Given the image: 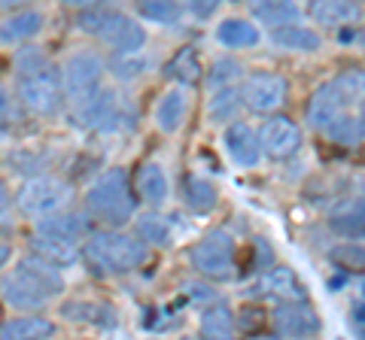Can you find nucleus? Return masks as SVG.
Here are the masks:
<instances>
[{"mask_svg":"<svg viewBox=\"0 0 365 340\" xmlns=\"http://www.w3.org/2000/svg\"><path fill=\"white\" fill-rule=\"evenodd\" d=\"M356 128H359V137L365 140V97L359 100V112H356Z\"/></svg>","mask_w":365,"mask_h":340,"instance_id":"de8ad7c7","label":"nucleus"},{"mask_svg":"<svg viewBox=\"0 0 365 340\" xmlns=\"http://www.w3.org/2000/svg\"><path fill=\"white\" fill-rule=\"evenodd\" d=\"M244 67L232 61V58H220V61H213V70L207 73V83L216 88V85H232L237 76H241Z\"/></svg>","mask_w":365,"mask_h":340,"instance_id":"58836bf2","label":"nucleus"},{"mask_svg":"<svg viewBox=\"0 0 365 340\" xmlns=\"http://www.w3.org/2000/svg\"><path fill=\"white\" fill-rule=\"evenodd\" d=\"M165 76L174 79L177 85H198L201 76H204V67H201V58H198V49L195 46H182L170 55V61L165 64Z\"/></svg>","mask_w":365,"mask_h":340,"instance_id":"393cba45","label":"nucleus"},{"mask_svg":"<svg viewBox=\"0 0 365 340\" xmlns=\"http://www.w3.org/2000/svg\"><path fill=\"white\" fill-rule=\"evenodd\" d=\"M198 331H201V337H210V340H228V337H235L237 325H235L232 307H225V304H220V301L207 304L204 313H201Z\"/></svg>","mask_w":365,"mask_h":340,"instance_id":"cd10ccee","label":"nucleus"},{"mask_svg":"<svg viewBox=\"0 0 365 340\" xmlns=\"http://www.w3.org/2000/svg\"><path fill=\"white\" fill-rule=\"evenodd\" d=\"M332 262L344 270H365V249L350 240L347 246L332 249Z\"/></svg>","mask_w":365,"mask_h":340,"instance_id":"4c0bfd02","label":"nucleus"},{"mask_svg":"<svg viewBox=\"0 0 365 340\" xmlns=\"http://www.w3.org/2000/svg\"><path fill=\"white\" fill-rule=\"evenodd\" d=\"M189 265L210 282H228L237 274V243L225 228H213L189 249Z\"/></svg>","mask_w":365,"mask_h":340,"instance_id":"39448f33","label":"nucleus"},{"mask_svg":"<svg viewBox=\"0 0 365 340\" xmlns=\"http://www.w3.org/2000/svg\"><path fill=\"white\" fill-rule=\"evenodd\" d=\"M271 43L283 52H319L323 49V37L314 31L302 25V21H292V25H283V28H271Z\"/></svg>","mask_w":365,"mask_h":340,"instance_id":"6ab92c4d","label":"nucleus"},{"mask_svg":"<svg viewBox=\"0 0 365 340\" xmlns=\"http://www.w3.org/2000/svg\"><path fill=\"white\" fill-rule=\"evenodd\" d=\"M186 294H189V298L192 301H207V304H213L216 301V292L210 289V286H198V282H189V286H186Z\"/></svg>","mask_w":365,"mask_h":340,"instance_id":"79ce46f5","label":"nucleus"},{"mask_svg":"<svg viewBox=\"0 0 365 340\" xmlns=\"http://www.w3.org/2000/svg\"><path fill=\"white\" fill-rule=\"evenodd\" d=\"M0 325H4V304H0Z\"/></svg>","mask_w":365,"mask_h":340,"instance_id":"603ef678","label":"nucleus"},{"mask_svg":"<svg viewBox=\"0 0 365 340\" xmlns=\"http://www.w3.org/2000/svg\"><path fill=\"white\" fill-rule=\"evenodd\" d=\"M61 289H64L61 267L52 265L49 258L31 253L19 258L13 274L4 280V301L13 304L16 310H40L55 294H61Z\"/></svg>","mask_w":365,"mask_h":340,"instance_id":"f257e3e1","label":"nucleus"},{"mask_svg":"<svg viewBox=\"0 0 365 340\" xmlns=\"http://www.w3.org/2000/svg\"><path fill=\"white\" fill-rule=\"evenodd\" d=\"M350 322H353V328L365 337V301H359V307L353 310V316H350Z\"/></svg>","mask_w":365,"mask_h":340,"instance_id":"49530a36","label":"nucleus"},{"mask_svg":"<svg viewBox=\"0 0 365 340\" xmlns=\"http://www.w3.org/2000/svg\"><path fill=\"white\" fill-rule=\"evenodd\" d=\"M259 143L262 155L274 158V161H287L302 149V128L287 112H271V119H265L259 131Z\"/></svg>","mask_w":365,"mask_h":340,"instance_id":"9b49d317","label":"nucleus"},{"mask_svg":"<svg viewBox=\"0 0 365 340\" xmlns=\"http://www.w3.org/2000/svg\"><path fill=\"white\" fill-rule=\"evenodd\" d=\"M122 119V107L116 92L110 88H95L91 95L73 100V122L86 131H116Z\"/></svg>","mask_w":365,"mask_h":340,"instance_id":"9d476101","label":"nucleus"},{"mask_svg":"<svg viewBox=\"0 0 365 340\" xmlns=\"http://www.w3.org/2000/svg\"><path fill=\"white\" fill-rule=\"evenodd\" d=\"M137 16L168 28L182 18V4L180 0H137Z\"/></svg>","mask_w":365,"mask_h":340,"instance_id":"2f4dec72","label":"nucleus"},{"mask_svg":"<svg viewBox=\"0 0 365 340\" xmlns=\"http://www.w3.org/2000/svg\"><path fill=\"white\" fill-rule=\"evenodd\" d=\"M332 83L338 85V92L344 95V100H347L350 107L359 104V100L365 97V67H350V70L338 73Z\"/></svg>","mask_w":365,"mask_h":340,"instance_id":"f704fd0d","label":"nucleus"},{"mask_svg":"<svg viewBox=\"0 0 365 340\" xmlns=\"http://www.w3.org/2000/svg\"><path fill=\"white\" fill-rule=\"evenodd\" d=\"M37 231H40V234L61 237V240L79 243L83 237L91 234V222H88V216H83V213H73L71 207H67V210H61V213H52V216L37 219Z\"/></svg>","mask_w":365,"mask_h":340,"instance_id":"a211bd4d","label":"nucleus"},{"mask_svg":"<svg viewBox=\"0 0 365 340\" xmlns=\"http://www.w3.org/2000/svg\"><path fill=\"white\" fill-rule=\"evenodd\" d=\"M31 253H37L43 258H49L52 265H58L61 270L76 265L83 258V246L73 243V240H61V237H52V234H34L31 240Z\"/></svg>","mask_w":365,"mask_h":340,"instance_id":"412c9836","label":"nucleus"},{"mask_svg":"<svg viewBox=\"0 0 365 340\" xmlns=\"http://www.w3.org/2000/svg\"><path fill=\"white\" fill-rule=\"evenodd\" d=\"M222 143H225V152L228 158L237 164V167H256L262 161V143H259V134L250 128L247 122H228L225 124V134H222Z\"/></svg>","mask_w":365,"mask_h":340,"instance_id":"dca6fc26","label":"nucleus"},{"mask_svg":"<svg viewBox=\"0 0 365 340\" xmlns=\"http://www.w3.org/2000/svg\"><path fill=\"white\" fill-rule=\"evenodd\" d=\"M216 40H220L225 49H253V46H259L262 33H259V28L253 25V21L235 16V18L220 21V28H216Z\"/></svg>","mask_w":365,"mask_h":340,"instance_id":"bb28decb","label":"nucleus"},{"mask_svg":"<svg viewBox=\"0 0 365 340\" xmlns=\"http://www.w3.org/2000/svg\"><path fill=\"white\" fill-rule=\"evenodd\" d=\"M134 234L140 237L146 246H165L168 243V222L165 216H158V213H143V216L134 219Z\"/></svg>","mask_w":365,"mask_h":340,"instance_id":"473e14b6","label":"nucleus"},{"mask_svg":"<svg viewBox=\"0 0 365 340\" xmlns=\"http://www.w3.org/2000/svg\"><path fill=\"white\" fill-rule=\"evenodd\" d=\"M76 28L98 37L110 52H134L146 46V31L140 21H134V16L119 13V9H110V6L76 13Z\"/></svg>","mask_w":365,"mask_h":340,"instance_id":"20e7f679","label":"nucleus"},{"mask_svg":"<svg viewBox=\"0 0 365 340\" xmlns=\"http://www.w3.org/2000/svg\"><path fill=\"white\" fill-rule=\"evenodd\" d=\"M235 325L241 334H265L271 331V313L262 304H244L235 313Z\"/></svg>","mask_w":365,"mask_h":340,"instance_id":"72a5a7b5","label":"nucleus"},{"mask_svg":"<svg viewBox=\"0 0 365 340\" xmlns=\"http://www.w3.org/2000/svg\"><path fill=\"white\" fill-rule=\"evenodd\" d=\"M13 122V97H9L6 88H0V128Z\"/></svg>","mask_w":365,"mask_h":340,"instance_id":"c03bdc74","label":"nucleus"},{"mask_svg":"<svg viewBox=\"0 0 365 340\" xmlns=\"http://www.w3.org/2000/svg\"><path fill=\"white\" fill-rule=\"evenodd\" d=\"M362 301H365V282H362Z\"/></svg>","mask_w":365,"mask_h":340,"instance_id":"5fc2aeb1","label":"nucleus"},{"mask_svg":"<svg viewBox=\"0 0 365 340\" xmlns=\"http://www.w3.org/2000/svg\"><path fill=\"white\" fill-rule=\"evenodd\" d=\"M64 9H71V13H83V9H98V6H107L110 0H58Z\"/></svg>","mask_w":365,"mask_h":340,"instance_id":"37998d69","label":"nucleus"},{"mask_svg":"<svg viewBox=\"0 0 365 340\" xmlns=\"http://www.w3.org/2000/svg\"><path fill=\"white\" fill-rule=\"evenodd\" d=\"M9 255H13V249H9V243L0 240V267H4L9 262Z\"/></svg>","mask_w":365,"mask_h":340,"instance_id":"8fccbe9b","label":"nucleus"},{"mask_svg":"<svg viewBox=\"0 0 365 340\" xmlns=\"http://www.w3.org/2000/svg\"><path fill=\"white\" fill-rule=\"evenodd\" d=\"M329 228L344 240H365V195L338 207L329 216Z\"/></svg>","mask_w":365,"mask_h":340,"instance_id":"b1692460","label":"nucleus"},{"mask_svg":"<svg viewBox=\"0 0 365 340\" xmlns=\"http://www.w3.org/2000/svg\"><path fill=\"white\" fill-rule=\"evenodd\" d=\"M250 13L259 25L265 28H283V25H292V21H302L304 9L299 0H253L250 4Z\"/></svg>","mask_w":365,"mask_h":340,"instance_id":"aec40b11","label":"nucleus"},{"mask_svg":"<svg viewBox=\"0 0 365 340\" xmlns=\"http://www.w3.org/2000/svg\"><path fill=\"white\" fill-rule=\"evenodd\" d=\"M13 64H16V73L25 76V73H34V70H43V67L52 64V61L46 58V52H43L40 46H21V49L16 52Z\"/></svg>","mask_w":365,"mask_h":340,"instance_id":"e433bc0d","label":"nucleus"},{"mask_svg":"<svg viewBox=\"0 0 365 340\" xmlns=\"http://www.w3.org/2000/svg\"><path fill=\"white\" fill-rule=\"evenodd\" d=\"M347 110H350V104L344 100V95L338 92V85L329 79V83L319 85L311 95V100H307V124L323 134L329 124H332L338 116H344Z\"/></svg>","mask_w":365,"mask_h":340,"instance_id":"2eb2a0df","label":"nucleus"},{"mask_svg":"<svg viewBox=\"0 0 365 340\" xmlns=\"http://www.w3.org/2000/svg\"><path fill=\"white\" fill-rule=\"evenodd\" d=\"M43 31V13L40 9H19V13H6L0 21V43L4 46H19V43H31Z\"/></svg>","mask_w":365,"mask_h":340,"instance_id":"f3484780","label":"nucleus"},{"mask_svg":"<svg viewBox=\"0 0 365 340\" xmlns=\"http://www.w3.org/2000/svg\"><path fill=\"white\" fill-rule=\"evenodd\" d=\"M235 4H253V0H235Z\"/></svg>","mask_w":365,"mask_h":340,"instance_id":"864d4df0","label":"nucleus"},{"mask_svg":"<svg viewBox=\"0 0 365 340\" xmlns=\"http://www.w3.org/2000/svg\"><path fill=\"white\" fill-rule=\"evenodd\" d=\"M86 213L104 228H125L137 216V195L131 174L125 167L104 170L95 183L86 188Z\"/></svg>","mask_w":365,"mask_h":340,"instance_id":"f03ea898","label":"nucleus"},{"mask_svg":"<svg viewBox=\"0 0 365 340\" xmlns=\"http://www.w3.org/2000/svg\"><path fill=\"white\" fill-rule=\"evenodd\" d=\"M271 331L277 337H314L319 334V316L307 301H283L271 313Z\"/></svg>","mask_w":365,"mask_h":340,"instance_id":"ddd939ff","label":"nucleus"},{"mask_svg":"<svg viewBox=\"0 0 365 340\" xmlns=\"http://www.w3.org/2000/svg\"><path fill=\"white\" fill-rule=\"evenodd\" d=\"M356 4H362V0H356Z\"/></svg>","mask_w":365,"mask_h":340,"instance_id":"4d7b16f0","label":"nucleus"},{"mask_svg":"<svg viewBox=\"0 0 365 340\" xmlns=\"http://www.w3.org/2000/svg\"><path fill=\"white\" fill-rule=\"evenodd\" d=\"M356 40H359V46H362V49H365V28H362V31H359V33H356Z\"/></svg>","mask_w":365,"mask_h":340,"instance_id":"3c124183","label":"nucleus"},{"mask_svg":"<svg viewBox=\"0 0 365 340\" xmlns=\"http://www.w3.org/2000/svg\"><path fill=\"white\" fill-rule=\"evenodd\" d=\"M182 198L195 213H207L216 207V201H220V191H216L213 183H207L204 176H186V183H182Z\"/></svg>","mask_w":365,"mask_h":340,"instance_id":"7c9ffc66","label":"nucleus"},{"mask_svg":"<svg viewBox=\"0 0 365 340\" xmlns=\"http://www.w3.org/2000/svg\"><path fill=\"white\" fill-rule=\"evenodd\" d=\"M253 294H259V298H265V301H274V304L307 301V289H304V282L299 280V274H295L292 267H287V265H277V262L262 270V277L256 280V286H253Z\"/></svg>","mask_w":365,"mask_h":340,"instance_id":"f8f14e48","label":"nucleus"},{"mask_svg":"<svg viewBox=\"0 0 365 340\" xmlns=\"http://www.w3.org/2000/svg\"><path fill=\"white\" fill-rule=\"evenodd\" d=\"M362 195H365V179H362Z\"/></svg>","mask_w":365,"mask_h":340,"instance_id":"6e6d98bb","label":"nucleus"},{"mask_svg":"<svg viewBox=\"0 0 365 340\" xmlns=\"http://www.w3.org/2000/svg\"><path fill=\"white\" fill-rule=\"evenodd\" d=\"M104 73H107V61L101 58L98 52H91V49L73 52L71 58L61 64L64 97L67 100H79V97L91 95L95 88H101V83H104Z\"/></svg>","mask_w":365,"mask_h":340,"instance_id":"1a4fd4ad","label":"nucleus"},{"mask_svg":"<svg viewBox=\"0 0 365 340\" xmlns=\"http://www.w3.org/2000/svg\"><path fill=\"white\" fill-rule=\"evenodd\" d=\"M83 262L101 277H122L146 262V243L122 228L91 231L83 243Z\"/></svg>","mask_w":365,"mask_h":340,"instance_id":"7ed1b4c3","label":"nucleus"},{"mask_svg":"<svg viewBox=\"0 0 365 340\" xmlns=\"http://www.w3.org/2000/svg\"><path fill=\"white\" fill-rule=\"evenodd\" d=\"M9 207V188H6V183L0 179V213H4Z\"/></svg>","mask_w":365,"mask_h":340,"instance_id":"09e8293b","label":"nucleus"},{"mask_svg":"<svg viewBox=\"0 0 365 340\" xmlns=\"http://www.w3.org/2000/svg\"><path fill=\"white\" fill-rule=\"evenodd\" d=\"M244 110V100H241V88L235 85H216V92L207 100V116L216 124H228L237 119V112Z\"/></svg>","mask_w":365,"mask_h":340,"instance_id":"c756f323","label":"nucleus"},{"mask_svg":"<svg viewBox=\"0 0 365 340\" xmlns=\"http://www.w3.org/2000/svg\"><path fill=\"white\" fill-rule=\"evenodd\" d=\"M153 67L150 55L143 49H134V52H113L110 61H107V70L110 76H116L119 83H134V79H140L146 70Z\"/></svg>","mask_w":365,"mask_h":340,"instance_id":"c85d7f7f","label":"nucleus"},{"mask_svg":"<svg viewBox=\"0 0 365 340\" xmlns=\"http://www.w3.org/2000/svg\"><path fill=\"white\" fill-rule=\"evenodd\" d=\"M55 337V322L46 316H16L0 325V340H46Z\"/></svg>","mask_w":365,"mask_h":340,"instance_id":"a878e982","label":"nucleus"},{"mask_svg":"<svg viewBox=\"0 0 365 340\" xmlns=\"http://www.w3.org/2000/svg\"><path fill=\"white\" fill-rule=\"evenodd\" d=\"M307 18L323 31H347L362 21V6L356 0H311Z\"/></svg>","mask_w":365,"mask_h":340,"instance_id":"4468645a","label":"nucleus"},{"mask_svg":"<svg viewBox=\"0 0 365 340\" xmlns=\"http://www.w3.org/2000/svg\"><path fill=\"white\" fill-rule=\"evenodd\" d=\"M71 203H73V188L58 176H31L16 191L19 213L34 222L43 216H52V213H61Z\"/></svg>","mask_w":365,"mask_h":340,"instance_id":"423d86ee","label":"nucleus"},{"mask_svg":"<svg viewBox=\"0 0 365 340\" xmlns=\"http://www.w3.org/2000/svg\"><path fill=\"white\" fill-rule=\"evenodd\" d=\"M220 6H222V0H186V9L195 18H210Z\"/></svg>","mask_w":365,"mask_h":340,"instance_id":"a19ab883","label":"nucleus"},{"mask_svg":"<svg viewBox=\"0 0 365 340\" xmlns=\"http://www.w3.org/2000/svg\"><path fill=\"white\" fill-rule=\"evenodd\" d=\"M241 100L250 112H259V116H271V112H280L289 100V83L287 76L280 73H250L241 83Z\"/></svg>","mask_w":365,"mask_h":340,"instance_id":"6e6552de","label":"nucleus"},{"mask_svg":"<svg viewBox=\"0 0 365 340\" xmlns=\"http://www.w3.org/2000/svg\"><path fill=\"white\" fill-rule=\"evenodd\" d=\"M323 137L335 140L341 146H356L362 137H359V128H356V116H350V110L344 112V116H338L329 128L323 131Z\"/></svg>","mask_w":365,"mask_h":340,"instance_id":"c9c22d12","label":"nucleus"},{"mask_svg":"<svg viewBox=\"0 0 365 340\" xmlns=\"http://www.w3.org/2000/svg\"><path fill=\"white\" fill-rule=\"evenodd\" d=\"M186 112H189V97H186V92H182V85L165 92L162 97H158V104H155V124H158V131H165V134L180 131L182 122H186Z\"/></svg>","mask_w":365,"mask_h":340,"instance_id":"5701e85b","label":"nucleus"},{"mask_svg":"<svg viewBox=\"0 0 365 340\" xmlns=\"http://www.w3.org/2000/svg\"><path fill=\"white\" fill-rule=\"evenodd\" d=\"M250 249H253V267H256V270H265V267L274 265V253H271V246L262 240V237H256Z\"/></svg>","mask_w":365,"mask_h":340,"instance_id":"ea45409f","label":"nucleus"},{"mask_svg":"<svg viewBox=\"0 0 365 340\" xmlns=\"http://www.w3.org/2000/svg\"><path fill=\"white\" fill-rule=\"evenodd\" d=\"M16 97L25 112L31 116H55L64 100V85H61V70L55 64H46L43 70H34L19 76Z\"/></svg>","mask_w":365,"mask_h":340,"instance_id":"0eeeda50","label":"nucleus"},{"mask_svg":"<svg viewBox=\"0 0 365 340\" xmlns=\"http://www.w3.org/2000/svg\"><path fill=\"white\" fill-rule=\"evenodd\" d=\"M34 0H0V13H19V9H28Z\"/></svg>","mask_w":365,"mask_h":340,"instance_id":"a18cd8bd","label":"nucleus"},{"mask_svg":"<svg viewBox=\"0 0 365 340\" xmlns=\"http://www.w3.org/2000/svg\"><path fill=\"white\" fill-rule=\"evenodd\" d=\"M134 188H137V198L143 203H150V207H162L168 201V174L162 164L155 161H146L140 170H137L134 176Z\"/></svg>","mask_w":365,"mask_h":340,"instance_id":"4be33fe9","label":"nucleus"}]
</instances>
